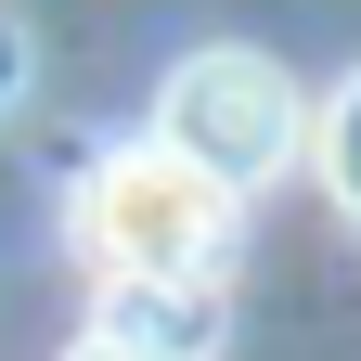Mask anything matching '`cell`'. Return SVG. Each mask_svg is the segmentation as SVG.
<instances>
[{"mask_svg": "<svg viewBox=\"0 0 361 361\" xmlns=\"http://www.w3.org/2000/svg\"><path fill=\"white\" fill-rule=\"evenodd\" d=\"M65 361H142V348H116V336H78V348H65Z\"/></svg>", "mask_w": 361, "mask_h": 361, "instance_id": "6", "label": "cell"}, {"mask_svg": "<svg viewBox=\"0 0 361 361\" xmlns=\"http://www.w3.org/2000/svg\"><path fill=\"white\" fill-rule=\"evenodd\" d=\"M310 168H323V194H336V207L361 219V78L336 90L323 116H310Z\"/></svg>", "mask_w": 361, "mask_h": 361, "instance_id": "4", "label": "cell"}, {"mask_svg": "<svg viewBox=\"0 0 361 361\" xmlns=\"http://www.w3.org/2000/svg\"><path fill=\"white\" fill-rule=\"evenodd\" d=\"M90 336H116L142 361H207L219 348V284H116Z\"/></svg>", "mask_w": 361, "mask_h": 361, "instance_id": "3", "label": "cell"}, {"mask_svg": "<svg viewBox=\"0 0 361 361\" xmlns=\"http://www.w3.org/2000/svg\"><path fill=\"white\" fill-rule=\"evenodd\" d=\"M78 258L116 284H219V258H233V194L194 180L168 142H116L104 168L78 180Z\"/></svg>", "mask_w": 361, "mask_h": 361, "instance_id": "1", "label": "cell"}, {"mask_svg": "<svg viewBox=\"0 0 361 361\" xmlns=\"http://www.w3.org/2000/svg\"><path fill=\"white\" fill-rule=\"evenodd\" d=\"M26 78H39V52H26V13H0V116L26 104Z\"/></svg>", "mask_w": 361, "mask_h": 361, "instance_id": "5", "label": "cell"}, {"mask_svg": "<svg viewBox=\"0 0 361 361\" xmlns=\"http://www.w3.org/2000/svg\"><path fill=\"white\" fill-rule=\"evenodd\" d=\"M142 142H168L194 180H219V194H258V180H284L310 155V104H297V78L271 65V52L219 39V52H180L168 65Z\"/></svg>", "mask_w": 361, "mask_h": 361, "instance_id": "2", "label": "cell"}]
</instances>
